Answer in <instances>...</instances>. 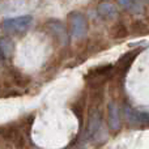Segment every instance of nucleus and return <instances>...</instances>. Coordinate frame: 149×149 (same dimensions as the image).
<instances>
[{
    "label": "nucleus",
    "mask_w": 149,
    "mask_h": 149,
    "mask_svg": "<svg viewBox=\"0 0 149 149\" xmlns=\"http://www.w3.org/2000/svg\"><path fill=\"white\" fill-rule=\"evenodd\" d=\"M31 16H21V17L9 18L3 22V29L8 33H21L25 31L31 25Z\"/></svg>",
    "instance_id": "1"
},
{
    "label": "nucleus",
    "mask_w": 149,
    "mask_h": 149,
    "mask_svg": "<svg viewBox=\"0 0 149 149\" xmlns=\"http://www.w3.org/2000/svg\"><path fill=\"white\" fill-rule=\"evenodd\" d=\"M71 25H72V34L76 38H81L86 33V20L81 13L74 12L71 15Z\"/></svg>",
    "instance_id": "2"
},
{
    "label": "nucleus",
    "mask_w": 149,
    "mask_h": 149,
    "mask_svg": "<svg viewBox=\"0 0 149 149\" xmlns=\"http://www.w3.org/2000/svg\"><path fill=\"white\" fill-rule=\"evenodd\" d=\"M114 71V67L111 65H106V67H98L92 70L89 73L85 76L86 80H90V81H102L103 79H107L109 74Z\"/></svg>",
    "instance_id": "3"
},
{
    "label": "nucleus",
    "mask_w": 149,
    "mask_h": 149,
    "mask_svg": "<svg viewBox=\"0 0 149 149\" xmlns=\"http://www.w3.org/2000/svg\"><path fill=\"white\" fill-rule=\"evenodd\" d=\"M98 13H100L103 18H111L115 16L116 10L111 3L105 1V3H101V4L98 5Z\"/></svg>",
    "instance_id": "4"
},
{
    "label": "nucleus",
    "mask_w": 149,
    "mask_h": 149,
    "mask_svg": "<svg viewBox=\"0 0 149 149\" xmlns=\"http://www.w3.org/2000/svg\"><path fill=\"white\" fill-rule=\"evenodd\" d=\"M50 29H51L54 33L58 34V37H59L60 41H63L64 43L67 42V33H65L64 28H63V25L60 22H58V21H52V22H50Z\"/></svg>",
    "instance_id": "5"
},
{
    "label": "nucleus",
    "mask_w": 149,
    "mask_h": 149,
    "mask_svg": "<svg viewBox=\"0 0 149 149\" xmlns=\"http://www.w3.org/2000/svg\"><path fill=\"white\" fill-rule=\"evenodd\" d=\"M12 49H13L12 41H9V39H7V38H3V41H1V52H3V55H5L7 51L10 54Z\"/></svg>",
    "instance_id": "6"
},
{
    "label": "nucleus",
    "mask_w": 149,
    "mask_h": 149,
    "mask_svg": "<svg viewBox=\"0 0 149 149\" xmlns=\"http://www.w3.org/2000/svg\"><path fill=\"white\" fill-rule=\"evenodd\" d=\"M118 3L124 8V9H131L132 8V0H118Z\"/></svg>",
    "instance_id": "7"
}]
</instances>
